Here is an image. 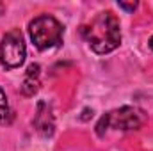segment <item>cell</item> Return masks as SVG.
Segmentation results:
<instances>
[{"label": "cell", "mask_w": 153, "mask_h": 151, "mask_svg": "<svg viewBox=\"0 0 153 151\" xmlns=\"http://www.w3.org/2000/svg\"><path fill=\"white\" fill-rule=\"evenodd\" d=\"M82 36L93 52L100 55L111 53L121 43L119 21L111 11L98 13L87 25L82 27Z\"/></svg>", "instance_id": "1"}, {"label": "cell", "mask_w": 153, "mask_h": 151, "mask_svg": "<svg viewBox=\"0 0 153 151\" xmlns=\"http://www.w3.org/2000/svg\"><path fill=\"white\" fill-rule=\"evenodd\" d=\"M29 34L38 50H50L62 41L64 29L50 14H41L29 23Z\"/></svg>", "instance_id": "2"}, {"label": "cell", "mask_w": 153, "mask_h": 151, "mask_svg": "<svg viewBox=\"0 0 153 151\" xmlns=\"http://www.w3.org/2000/svg\"><path fill=\"white\" fill-rule=\"evenodd\" d=\"M144 121H146V114L141 109H137V107H121V109L107 112L100 119V123L96 124V133H98V137H103L109 128L123 130V132L137 130L144 124Z\"/></svg>", "instance_id": "3"}, {"label": "cell", "mask_w": 153, "mask_h": 151, "mask_svg": "<svg viewBox=\"0 0 153 151\" xmlns=\"http://www.w3.org/2000/svg\"><path fill=\"white\" fill-rule=\"evenodd\" d=\"M25 55H27V48H25V41H23V36L20 30H11L2 38L0 64L5 70L20 68L25 61Z\"/></svg>", "instance_id": "4"}, {"label": "cell", "mask_w": 153, "mask_h": 151, "mask_svg": "<svg viewBox=\"0 0 153 151\" xmlns=\"http://www.w3.org/2000/svg\"><path fill=\"white\" fill-rule=\"evenodd\" d=\"M34 126L45 137H50L53 133V117H52V112H50V107L45 101L38 103V110H36V115H34Z\"/></svg>", "instance_id": "5"}, {"label": "cell", "mask_w": 153, "mask_h": 151, "mask_svg": "<svg viewBox=\"0 0 153 151\" xmlns=\"http://www.w3.org/2000/svg\"><path fill=\"white\" fill-rule=\"evenodd\" d=\"M39 89V64H30L22 84V93L25 96H34Z\"/></svg>", "instance_id": "6"}, {"label": "cell", "mask_w": 153, "mask_h": 151, "mask_svg": "<svg viewBox=\"0 0 153 151\" xmlns=\"http://www.w3.org/2000/svg\"><path fill=\"white\" fill-rule=\"evenodd\" d=\"M9 119H11L9 103H7L5 93H4V91H2V87H0V124H5V123H9Z\"/></svg>", "instance_id": "7"}, {"label": "cell", "mask_w": 153, "mask_h": 151, "mask_svg": "<svg viewBox=\"0 0 153 151\" xmlns=\"http://www.w3.org/2000/svg\"><path fill=\"white\" fill-rule=\"evenodd\" d=\"M117 5H119L121 9H125V11H134V9L137 7V2H132V4H126V2H117Z\"/></svg>", "instance_id": "8"}, {"label": "cell", "mask_w": 153, "mask_h": 151, "mask_svg": "<svg viewBox=\"0 0 153 151\" xmlns=\"http://www.w3.org/2000/svg\"><path fill=\"white\" fill-rule=\"evenodd\" d=\"M2 13H4V4L0 2V14H2Z\"/></svg>", "instance_id": "9"}, {"label": "cell", "mask_w": 153, "mask_h": 151, "mask_svg": "<svg viewBox=\"0 0 153 151\" xmlns=\"http://www.w3.org/2000/svg\"><path fill=\"white\" fill-rule=\"evenodd\" d=\"M150 48L153 50V36H152V39H150Z\"/></svg>", "instance_id": "10"}]
</instances>
